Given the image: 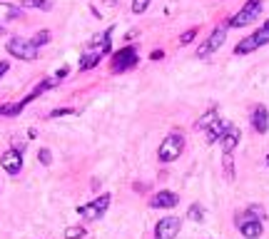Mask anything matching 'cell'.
<instances>
[{
  "instance_id": "6da1fadb",
  "label": "cell",
  "mask_w": 269,
  "mask_h": 239,
  "mask_svg": "<svg viewBox=\"0 0 269 239\" xmlns=\"http://www.w3.org/2000/svg\"><path fill=\"white\" fill-rule=\"evenodd\" d=\"M182 149H185V140H182V135H180V132H172V135H167V137L162 140L157 157H160L162 162H174V160L182 155Z\"/></svg>"
},
{
  "instance_id": "7a4b0ae2",
  "label": "cell",
  "mask_w": 269,
  "mask_h": 239,
  "mask_svg": "<svg viewBox=\"0 0 269 239\" xmlns=\"http://www.w3.org/2000/svg\"><path fill=\"white\" fill-rule=\"evenodd\" d=\"M8 53L13 57H20V60H35L40 53V48L33 42V40H25V37H10L8 40Z\"/></svg>"
},
{
  "instance_id": "3957f363",
  "label": "cell",
  "mask_w": 269,
  "mask_h": 239,
  "mask_svg": "<svg viewBox=\"0 0 269 239\" xmlns=\"http://www.w3.org/2000/svg\"><path fill=\"white\" fill-rule=\"evenodd\" d=\"M259 10H262V0H247L244 8H242L234 18H230L227 25H230V28H244V25H250L252 20H257Z\"/></svg>"
},
{
  "instance_id": "277c9868",
  "label": "cell",
  "mask_w": 269,
  "mask_h": 239,
  "mask_svg": "<svg viewBox=\"0 0 269 239\" xmlns=\"http://www.w3.org/2000/svg\"><path fill=\"white\" fill-rule=\"evenodd\" d=\"M107 207H110V194H102V197H97L95 202L77 207V214H80V217H85L87 222H95V220H100V217L105 214V209H107Z\"/></svg>"
},
{
  "instance_id": "5b68a950",
  "label": "cell",
  "mask_w": 269,
  "mask_h": 239,
  "mask_svg": "<svg viewBox=\"0 0 269 239\" xmlns=\"http://www.w3.org/2000/svg\"><path fill=\"white\" fill-rule=\"evenodd\" d=\"M134 65H137V50L134 48H122L113 57V73H125V70H130Z\"/></svg>"
},
{
  "instance_id": "8992f818",
  "label": "cell",
  "mask_w": 269,
  "mask_h": 239,
  "mask_svg": "<svg viewBox=\"0 0 269 239\" xmlns=\"http://www.w3.org/2000/svg\"><path fill=\"white\" fill-rule=\"evenodd\" d=\"M225 40H227V30L225 28H217V30H212V35L207 37V42L197 50V57H207L212 55L214 50H219L222 45H225Z\"/></svg>"
},
{
  "instance_id": "52a82bcc",
  "label": "cell",
  "mask_w": 269,
  "mask_h": 239,
  "mask_svg": "<svg viewBox=\"0 0 269 239\" xmlns=\"http://www.w3.org/2000/svg\"><path fill=\"white\" fill-rule=\"evenodd\" d=\"M180 234V220L177 217H165L154 227V239H174Z\"/></svg>"
},
{
  "instance_id": "ba28073f",
  "label": "cell",
  "mask_w": 269,
  "mask_h": 239,
  "mask_svg": "<svg viewBox=\"0 0 269 239\" xmlns=\"http://www.w3.org/2000/svg\"><path fill=\"white\" fill-rule=\"evenodd\" d=\"M237 224H239V232L244 234L247 239H257L262 237V232H264V227H262V222L259 220H250V217H237Z\"/></svg>"
},
{
  "instance_id": "9c48e42d",
  "label": "cell",
  "mask_w": 269,
  "mask_h": 239,
  "mask_svg": "<svg viewBox=\"0 0 269 239\" xmlns=\"http://www.w3.org/2000/svg\"><path fill=\"white\" fill-rule=\"evenodd\" d=\"M0 165H3V169H5L8 175H18L20 169H23V152L8 149V152L0 157Z\"/></svg>"
},
{
  "instance_id": "30bf717a",
  "label": "cell",
  "mask_w": 269,
  "mask_h": 239,
  "mask_svg": "<svg viewBox=\"0 0 269 239\" xmlns=\"http://www.w3.org/2000/svg\"><path fill=\"white\" fill-rule=\"evenodd\" d=\"M177 204H180V197L174 192H157L150 200V207H154V209H172Z\"/></svg>"
},
{
  "instance_id": "8fae6325",
  "label": "cell",
  "mask_w": 269,
  "mask_h": 239,
  "mask_svg": "<svg viewBox=\"0 0 269 239\" xmlns=\"http://www.w3.org/2000/svg\"><path fill=\"white\" fill-rule=\"evenodd\" d=\"M252 125H254V129H257L259 135H264L269 129V112L264 105H257V107H254V112H252Z\"/></svg>"
},
{
  "instance_id": "7c38bea8",
  "label": "cell",
  "mask_w": 269,
  "mask_h": 239,
  "mask_svg": "<svg viewBox=\"0 0 269 239\" xmlns=\"http://www.w3.org/2000/svg\"><path fill=\"white\" fill-rule=\"evenodd\" d=\"M230 127H232L230 122H225V120H214L210 127H207V142L212 145V142L222 140V137H225V132H227Z\"/></svg>"
},
{
  "instance_id": "4fadbf2b",
  "label": "cell",
  "mask_w": 269,
  "mask_h": 239,
  "mask_svg": "<svg viewBox=\"0 0 269 239\" xmlns=\"http://www.w3.org/2000/svg\"><path fill=\"white\" fill-rule=\"evenodd\" d=\"M102 55H105V53H102L100 48H93V50H87L85 55L80 57V70H90V68H95Z\"/></svg>"
},
{
  "instance_id": "5bb4252c",
  "label": "cell",
  "mask_w": 269,
  "mask_h": 239,
  "mask_svg": "<svg viewBox=\"0 0 269 239\" xmlns=\"http://www.w3.org/2000/svg\"><path fill=\"white\" fill-rule=\"evenodd\" d=\"M219 142H222V149H225V152H234V147L239 145V129L232 125V127L225 132V137H222Z\"/></svg>"
},
{
  "instance_id": "9a60e30c",
  "label": "cell",
  "mask_w": 269,
  "mask_h": 239,
  "mask_svg": "<svg viewBox=\"0 0 269 239\" xmlns=\"http://www.w3.org/2000/svg\"><path fill=\"white\" fill-rule=\"evenodd\" d=\"M257 48H259V45H257L254 35H250V37H244V40H239V42H237L234 53H237V55H247V53H254Z\"/></svg>"
},
{
  "instance_id": "2e32d148",
  "label": "cell",
  "mask_w": 269,
  "mask_h": 239,
  "mask_svg": "<svg viewBox=\"0 0 269 239\" xmlns=\"http://www.w3.org/2000/svg\"><path fill=\"white\" fill-rule=\"evenodd\" d=\"M20 15H23V10H20L18 5L0 3V20H13V18H20Z\"/></svg>"
},
{
  "instance_id": "e0dca14e",
  "label": "cell",
  "mask_w": 269,
  "mask_h": 239,
  "mask_svg": "<svg viewBox=\"0 0 269 239\" xmlns=\"http://www.w3.org/2000/svg\"><path fill=\"white\" fill-rule=\"evenodd\" d=\"M242 217H250V220L264 222V220H267V212H264V207H259V204H250V207H247V212H244Z\"/></svg>"
},
{
  "instance_id": "ac0fdd59",
  "label": "cell",
  "mask_w": 269,
  "mask_h": 239,
  "mask_svg": "<svg viewBox=\"0 0 269 239\" xmlns=\"http://www.w3.org/2000/svg\"><path fill=\"white\" fill-rule=\"evenodd\" d=\"M214 120H217V110L212 107L210 112H205V115H202V117L197 120V125H194V127H197V129H207V127L212 125V122H214Z\"/></svg>"
},
{
  "instance_id": "d6986e66",
  "label": "cell",
  "mask_w": 269,
  "mask_h": 239,
  "mask_svg": "<svg viewBox=\"0 0 269 239\" xmlns=\"http://www.w3.org/2000/svg\"><path fill=\"white\" fill-rule=\"evenodd\" d=\"M20 5H23V8H40V10H50V8H53V0H23Z\"/></svg>"
},
{
  "instance_id": "ffe728a7",
  "label": "cell",
  "mask_w": 269,
  "mask_h": 239,
  "mask_svg": "<svg viewBox=\"0 0 269 239\" xmlns=\"http://www.w3.org/2000/svg\"><path fill=\"white\" fill-rule=\"evenodd\" d=\"M187 217H190L192 222H202L205 220V207H202V204H192L190 212H187Z\"/></svg>"
},
{
  "instance_id": "44dd1931",
  "label": "cell",
  "mask_w": 269,
  "mask_h": 239,
  "mask_svg": "<svg viewBox=\"0 0 269 239\" xmlns=\"http://www.w3.org/2000/svg\"><path fill=\"white\" fill-rule=\"evenodd\" d=\"M82 237H85V227H80V224L65 229V239H82Z\"/></svg>"
},
{
  "instance_id": "7402d4cb",
  "label": "cell",
  "mask_w": 269,
  "mask_h": 239,
  "mask_svg": "<svg viewBox=\"0 0 269 239\" xmlns=\"http://www.w3.org/2000/svg\"><path fill=\"white\" fill-rule=\"evenodd\" d=\"M225 175L227 177H234V162H232V152H225Z\"/></svg>"
},
{
  "instance_id": "603a6c76",
  "label": "cell",
  "mask_w": 269,
  "mask_h": 239,
  "mask_svg": "<svg viewBox=\"0 0 269 239\" xmlns=\"http://www.w3.org/2000/svg\"><path fill=\"white\" fill-rule=\"evenodd\" d=\"M147 8H150V0H132V13H137V15L145 13Z\"/></svg>"
},
{
  "instance_id": "cb8c5ba5",
  "label": "cell",
  "mask_w": 269,
  "mask_h": 239,
  "mask_svg": "<svg viewBox=\"0 0 269 239\" xmlns=\"http://www.w3.org/2000/svg\"><path fill=\"white\" fill-rule=\"evenodd\" d=\"M33 42H35L38 48H40V45H45V42H50V33H48V30H40L38 35L33 37Z\"/></svg>"
},
{
  "instance_id": "d4e9b609",
  "label": "cell",
  "mask_w": 269,
  "mask_h": 239,
  "mask_svg": "<svg viewBox=\"0 0 269 239\" xmlns=\"http://www.w3.org/2000/svg\"><path fill=\"white\" fill-rule=\"evenodd\" d=\"M38 160H40V162H42L45 167L50 165V162H53V155H50V149H45V147L40 149V152H38Z\"/></svg>"
},
{
  "instance_id": "484cf974",
  "label": "cell",
  "mask_w": 269,
  "mask_h": 239,
  "mask_svg": "<svg viewBox=\"0 0 269 239\" xmlns=\"http://www.w3.org/2000/svg\"><path fill=\"white\" fill-rule=\"evenodd\" d=\"M194 37H197V28H192V30H187L185 35L180 37V45H187V42H192Z\"/></svg>"
},
{
  "instance_id": "4316f807",
  "label": "cell",
  "mask_w": 269,
  "mask_h": 239,
  "mask_svg": "<svg viewBox=\"0 0 269 239\" xmlns=\"http://www.w3.org/2000/svg\"><path fill=\"white\" fill-rule=\"evenodd\" d=\"M75 110H70V107H60V110H53L50 112V117H65V115H73Z\"/></svg>"
},
{
  "instance_id": "83f0119b",
  "label": "cell",
  "mask_w": 269,
  "mask_h": 239,
  "mask_svg": "<svg viewBox=\"0 0 269 239\" xmlns=\"http://www.w3.org/2000/svg\"><path fill=\"white\" fill-rule=\"evenodd\" d=\"M8 68H10V65H8L5 60H0V77H3L5 73H8Z\"/></svg>"
},
{
  "instance_id": "f1b7e54d",
  "label": "cell",
  "mask_w": 269,
  "mask_h": 239,
  "mask_svg": "<svg viewBox=\"0 0 269 239\" xmlns=\"http://www.w3.org/2000/svg\"><path fill=\"white\" fill-rule=\"evenodd\" d=\"M162 55H165L162 50H154V53H152V60H162Z\"/></svg>"
},
{
  "instance_id": "f546056e",
  "label": "cell",
  "mask_w": 269,
  "mask_h": 239,
  "mask_svg": "<svg viewBox=\"0 0 269 239\" xmlns=\"http://www.w3.org/2000/svg\"><path fill=\"white\" fill-rule=\"evenodd\" d=\"M264 28H267V30H269V20H267V23H264Z\"/></svg>"
},
{
  "instance_id": "4dcf8cb0",
  "label": "cell",
  "mask_w": 269,
  "mask_h": 239,
  "mask_svg": "<svg viewBox=\"0 0 269 239\" xmlns=\"http://www.w3.org/2000/svg\"><path fill=\"white\" fill-rule=\"evenodd\" d=\"M267 165H269V157H267Z\"/></svg>"
}]
</instances>
